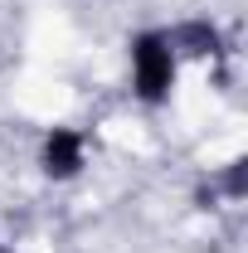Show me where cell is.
Masks as SVG:
<instances>
[{
    "label": "cell",
    "mask_w": 248,
    "mask_h": 253,
    "mask_svg": "<svg viewBox=\"0 0 248 253\" xmlns=\"http://www.w3.org/2000/svg\"><path fill=\"white\" fill-rule=\"evenodd\" d=\"M126 59H131V93H136V102H146V107L170 102V88H175V68H180V59H175V49H170L165 30L131 34Z\"/></svg>",
    "instance_id": "obj_1"
},
{
    "label": "cell",
    "mask_w": 248,
    "mask_h": 253,
    "mask_svg": "<svg viewBox=\"0 0 248 253\" xmlns=\"http://www.w3.org/2000/svg\"><path fill=\"white\" fill-rule=\"evenodd\" d=\"M88 161V136L73 131V126H49L44 131V146H39V170L49 180H73Z\"/></svg>",
    "instance_id": "obj_2"
},
{
    "label": "cell",
    "mask_w": 248,
    "mask_h": 253,
    "mask_svg": "<svg viewBox=\"0 0 248 253\" xmlns=\"http://www.w3.org/2000/svg\"><path fill=\"white\" fill-rule=\"evenodd\" d=\"M165 39H170L175 59H219L224 54V34L209 20H180L165 30Z\"/></svg>",
    "instance_id": "obj_3"
},
{
    "label": "cell",
    "mask_w": 248,
    "mask_h": 253,
    "mask_svg": "<svg viewBox=\"0 0 248 253\" xmlns=\"http://www.w3.org/2000/svg\"><path fill=\"white\" fill-rule=\"evenodd\" d=\"M0 253H5V249H0Z\"/></svg>",
    "instance_id": "obj_4"
}]
</instances>
